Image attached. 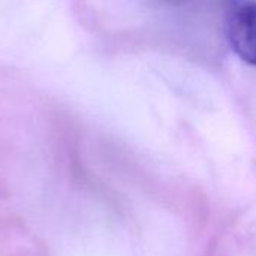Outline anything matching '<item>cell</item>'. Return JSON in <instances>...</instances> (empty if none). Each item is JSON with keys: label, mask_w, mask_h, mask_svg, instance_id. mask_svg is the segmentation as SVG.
<instances>
[{"label": "cell", "mask_w": 256, "mask_h": 256, "mask_svg": "<svg viewBox=\"0 0 256 256\" xmlns=\"http://www.w3.org/2000/svg\"><path fill=\"white\" fill-rule=\"evenodd\" d=\"M225 33L234 52L256 66V2L231 0L225 15Z\"/></svg>", "instance_id": "obj_1"}]
</instances>
